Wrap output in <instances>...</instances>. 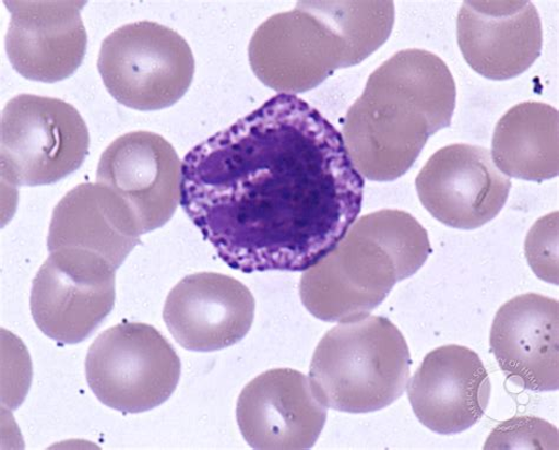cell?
I'll use <instances>...</instances> for the list:
<instances>
[{"instance_id":"1","label":"cell","mask_w":559,"mask_h":450,"mask_svg":"<svg viewBox=\"0 0 559 450\" xmlns=\"http://www.w3.org/2000/svg\"><path fill=\"white\" fill-rule=\"evenodd\" d=\"M364 186L340 130L277 94L186 155L180 205L229 268L301 272L356 223Z\"/></svg>"},{"instance_id":"2","label":"cell","mask_w":559,"mask_h":450,"mask_svg":"<svg viewBox=\"0 0 559 450\" xmlns=\"http://www.w3.org/2000/svg\"><path fill=\"white\" fill-rule=\"evenodd\" d=\"M455 99L450 69L430 51L403 50L381 64L343 127L361 177L381 182L403 177L426 142L451 126Z\"/></svg>"},{"instance_id":"3","label":"cell","mask_w":559,"mask_h":450,"mask_svg":"<svg viewBox=\"0 0 559 450\" xmlns=\"http://www.w3.org/2000/svg\"><path fill=\"white\" fill-rule=\"evenodd\" d=\"M393 24L392 2H301L258 27L249 62L275 92L304 93L362 62L384 45Z\"/></svg>"},{"instance_id":"4","label":"cell","mask_w":559,"mask_h":450,"mask_svg":"<svg viewBox=\"0 0 559 450\" xmlns=\"http://www.w3.org/2000/svg\"><path fill=\"white\" fill-rule=\"evenodd\" d=\"M431 253L428 232L407 212L367 214L330 254L304 271L302 304L323 322L357 321L378 308L396 283L414 275Z\"/></svg>"},{"instance_id":"5","label":"cell","mask_w":559,"mask_h":450,"mask_svg":"<svg viewBox=\"0 0 559 450\" xmlns=\"http://www.w3.org/2000/svg\"><path fill=\"white\" fill-rule=\"evenodd\" d=\"M411 367L408 345L390 319L366 316L336 325L314 352L310 381L328 408L366 414L401 399Z\"/></svg>"},{"instance_id":"6","label":"cell","mask_w":559,"mask_h":450,"mask_svg":"<svg viewBox=\"0 0 559 450\" xmlns=\"http://www.w3.org/2000/svg\"><path fill=\"white\" fill-rule=\"evenodd\" d=\"M90 144L76 108L60 98L19 95L0 120L2 179L13 187L55 183L82 166Z\"/></svg>"},{"instance_id":"7","label":"cell","mask_w":559,"mask_h":450,"mask_svg":"<svg viewBox=\"0 0 559 450\" xmlns=\"http://www.w3.org/2000/svg\"><path fill=\"white\" fill-rule=\"evenodd\" d=\"M97 67L110 95L141 111L175 105L195 74L194 55L186 39L148 21L116 28L102 43Z\"/></svg>"},{"instance_id":"8","label":"cell","mask_w":559,"mask_h":450,"mask_svg":"<svg viewBox=\"0 0 559 450\" xmlns=\"http://www.w3.org/2000/svg\"><path fill=\"white\" fill-rule=\"evenodd\" d=\"M85 376L103 404L139 414L173 395L180 381L181 360L154 327L123 322L103 332L90 347Z\"/></svg>"},{"instance_id":"9","label":"cell","mask_w":559,"mask_h":450,"mask_svg":"<svg viewBox=\"0 0 559 450\" xmlns=\"http://www.w3.org/2000/svg\"><path fill=\"white\" fill-rule=\"evenodd\" d=\"M115 287L116 269L105 258L82 249L51 252L33 283L34 321L51 340L81 343L112 311Z\"/></svg>"},{"instance_id":"10","label":"cell","mask_w":559,"mask_h":450,"mask_svg":"<svg viewBox=\"0 0 559 450\" xmlns=\"http://www.w3.org/2000/svg\"><path fill=\"white\" fill-rule=\"evenodd\" d=\"M416 188L423 206L438 222L475 229L503 210L511 181L496 167L488 150L455 143L430 157L418 174Z\"/></svg>"},{"instance_id":"11","label":"cell","mask_w":559,"mask_h":450,"mask_svg":"<svg viewBox=\"0 0 559 450\" xmlns=\"http://www.w3.org/2000/svg\"><path fill=\"white\" fill-rule=\"evenodd\" d=\"M96 178L126 200L142 235L166 225L181 201V159L152 132L117 138L102 154Z\"/></svg>"},{"instance_id":"12","label":"cell","mask_w":559,"mask_h":450,"mask_svg":"<svg viewBox=\"0 0 559 450\" xmlns=\"http://www.w3.org/2000/svg\"><path fill=\"white\" fill-rule=\"evenodd\" d=\"M328 406L310 379L293 369L263 372L242 390L237 419L246 442L259 450L312 448L325 427Z\"/></svg>"},{"instance_id":"13","label":"cell","mask_w":559,"mask_h":450,"mask_svg":"<svg viewBox=\"0 0 559 450\" xmlns=\"http://www.w3.org/2000/svg\"><path fill=\"white\" fill-rule=\"evenodd\" d=\"M254 313L255 300L246 285L229 275L204 272L188 275L171 289L164 318L185 350L211 353L243 340Z\"/></svg>"},{"instance_id":"14","label":"cell","mask_w":559,"mask_h":450,"mask_svg":"<svg viewBox=\"0 0 559 450\" xmlns=\"http://www.w3.org/2000/svg\"><path fill=\"white\" fill-rule=\"evenodd\" d=\"M85 2L8 0L11 13L5 49L13 69L32 81H63L82 66L87 35L81 17Z\"/></svg>"},{"instance_id":"15","label":"cell","mask_w":559,"mask_h":450,"mask_svg":"<svg viewBox=\"0 0 559 450\" xmlns=\"http://www.w3.org/2000/svg\"><path fill=\"white\" fill-rule=\"evenodd\" d=\"M491 381L478 354L450 344L425 356L407 387L421 425L441 435L460 434L479 423L491 396Z\"/></svg>"},{"instance_id":"16","label":"cell","mask_w":559,"mask_h":450,"mask_svg":"<svg viewBox=\"0 0 559 450\" xmlns=\"http://www.w3.org/2000/svg\"><path fill=\"white\" fill-rule=\"evenodd\" d=\"M457 37L467 64L493 81L518 78L542 52V22L536 7L523 0L464 2Z\"/></svg>"},{"instance_id":"17","label":"cell","mask_w":559,"mask_h":450,"mask_svg":"<svg viewBox=\"0 0 559 450\" xmlns=\"http://www.w3.org/2000/svg\"><path fill=\"white\" fill-rule=\"evenodd\" d=\"M559 303L537 294L512 298L497 311L490 346L507 379L543 393L559 388Z\"/></svg>"},{"instance_id":"18","label":"cell","mask_w":559,"mask_h":450,"mask_svg":"<svg viewBox=\"0 0 559 450\" xmlns=\"http://www.w3.org/2000/svg\"><path fill=\"white\" fill-rule=\"evenodd\" d=\"M142 230L124 199L102 183H82L58 202L48 249L94 252L117 270L141 242Z\"/></svg>"},{"instance_id":"19","label":"cell","mask_w":559,"mask_h":450,"mask_svg":"<svg viewBox=\"0 0 559 450\" xmlns=\"http://www.w3.org/2000/svg\"><path fill=\"white\" fill-rule=\"evenodd\" d=\"M559 114L540 102L512 107L496 126L492 162L507 177L542 182L559 171Z\"/></svg>"},{"instance_id":"20","label":"cell","mask_w":559,"mask_h":450,"mask_svg":"<svg viewBox=\"0 0 559 450\" xmlns=\"http://www.w3.org/2000/svg\"><path fill=\"white\" fill-rule=\"evenodd\" d=\"M558 429L534 416L512 417L498 425L484 449H555L558 450Z\"/></svg>"},{"instance_id":"21","label":"cell","mask_w":559,"mask_h":450,"mask_svg":"<svg viewBox=\"0 0 559 450\" xmlns=\"http://www.w3.org/2000/svg\"><path fill=\"white\" fill-rule=\"evenodd\" d=\"M525 253L538 279L558 285V212L542 217L530 229Z\"/></svg>"}]
</instances>
